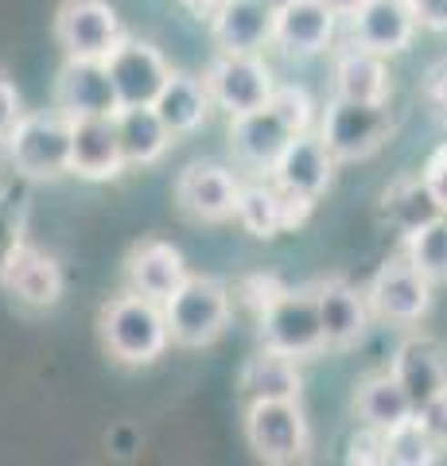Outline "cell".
<instances>
[{"label": "cell", "mask_w": 447, "mask_h": 466, "mask_svg": "<svg viewBox=\"0 0 447 466\" xmlns=\"http://www.w3.org/2000/svg\"><path fill=\"white\" fill-rule=\"evenodd\" d=\"M238 226L257 241H272L277 233L288 229V207H284V191L277 183H241L238 195Z\"/></svg>", "instance_id": "cell-28"}, {"label": "cell", "mask_w": 447, "mask_h": 466, "mask_svg": "<svg viewBox=\"0 0 447 466\" xmlns=\"http://www.w3.org/2000/svg\"><path fill=\"white\" fill-rule=\"evenodd\" d=\"M277 8L269 0H218L210 12V39L218 51L234 55H261L272 47Z\"/></svg>", "instance_id": "cell-14"}, {"label": "cell", "mask_w": 447, "mask_h": 466, "mask_svg": "<svg viewBox=\"0 0 447 466\" xmlns=\"http://www.w3.org/2000/svg\"><path fill=\"white\" fill-rule=\"evenodd\" d=\"M381 214L389 218V226H393L397 233H416L421 226L436 222L440 218V207L436 198L428 195V187L421 175H405V179H397L389 191L381 195Z\"/></svg>", "instance_id": "cell-29"}, {"label": "cell", "mask_w": 447, "mask_h": 466, "mask_svg": "<svg viewBox=\"0 0 447 466\" xmlns=\"http://www.w3.org/2000/svg\"><path fill=\"white\" fill-rule=\"evenodd\" d=\"M292 137L296 133L269 106L229 116V152H234V159L241 167L272 171V164L280 159V152L288 148Z\"/></svg>", "instance_id": "cell-19"}, {"label": "cell", "mask_w": 447, "mask_h": 466, "mask_svg": "<svg viewBox=\"0 0 447 466\" xmlns=\"http://www.w3.org/2000/svg\"><path fill=\"white\" fill-rule=\"evenodd\" d=\"M55 106L66 116H117L121 97L109 66L97 58H66L55 78Z\"/></svg>", "instance_id": "cell-12"}, {"label": "cell", "mask_w": 447, "mask_h": 466, "mask_svg": "<svg viewBox=\"0 0 447 466\" xmlns=\"http://www.w3.org/2000/svg\"><path fill=\"white\" fill-rule=\"evenodd\" d=\"M0 284H5L12 296H16L24 308H55V303L63 299L66 291V276L59 268V260L51 253L36 249V245H24V249L8 260L5 276H0Z\"/></svg>", "instance_id": "cell-20"}, {"label": "cell", "mask_w": 447, "mask_h": 466, "mask_svg": "<svg viewBox=\"0 0 447 466\" xmlns=\"http://www.w3.org/2000/svg\"><path fill=\"white\" fill-rule=\"evenodd\" d=\"M354 416L362 420L366 428L389 431V428H397L401 420L416 416V408L393 373H373L354 392Z\"/></svg>", "instance_id": "cell-27"}, {"label": "cell", "mask_w": 447, "mask_h": 466, "mask_svg": "<svg viewBox=\"0 0 447 466\" xmlns=\"http://www.w3.org/2000/svg\"><path fill=\"white\" fill-rule=\"evenodd\" d=\"M269 5H272V8H284V5H288V0H269Z\"/></svg>", "instance_id": "cell-44"}, {"label": "cell", "mask_w": 447, "mask_h": 466, "mask_svg": "<svg viewBox=\"0 0 447 466\" xmlns=\"http://www.w3.org/2000/svg\"><path fill=\"white\" fill-rule=\"evenodd\" d=\"M440 459V447L432 443V435L416 416L401 420L397 428L385 431V462L393 466H432Z\"/></svg>", "instance_id": "cell-31"}, {"label": "cell", "mask_w": 447, "mask_h": 466, "mask_svg": "<svg viewBox=\"0 0 447 466\" xmlns=\"http://www.w3.org/2000/svg\"><path fill=\"white\" fill-rule=\"evenodd\" d=\"M412 12L428 32H447V0H412Z\"/></svg>", "instance_id": "cell-40"}, {"label": "cell", "mask_w": 447, "mask_h": 466, "mask_svg": "<svg viewBox=\"0 0 447 466\" xmlns=\"http://www.w3.org/2000/svg\"><path fill=\"white\" fill-rule=\"evenodd\" d=\"M179 5H187L191 12H207V16H210V12L218 8V0H179Z\"/></svg>", "instance_id": "cell-42"}, {"label": "cell", "mask_w": 447, "mask_h": 466, "mask_svg": "<svg viewBox=\"0 0 447 466\" xmlns=\"http://www.w3.org/2000/svg\"><path fill=\"white\" fill-rule=\"evenodd\" d=\"M346 462H362V466L385 462V431L362 424V431H358L350 440V447H346Z\"/></svg>", "instance_id": "cell-35"}, {"label": "cell", "mask_w": 447, "mask_h": 466, "mask_svg": "<svg viewBox=\"0 0 447 466\" xmlns=\"http://www.w3.org/2000/svg\"><path fill=\"white\" fill-rule=\"evenodd\" d=\"M125 152L117 140L113 116H75V140H70V175L90 183L117 179L125 171Z\"/></svg>", "instance_id": "cell-17"}, {"label": "cell", "mask_w": 447, "mask_h": 466, "mask_svg": "<svg viewBox=\"0 0 447 466\" xmlns=\"http://www.w3.org/2000/svg\"><path fill=\"white\" fill-rule=\"evenodd\" d=\"M70 140H75V116H66L59 106L24 113L5 137L8 164L24 183L59 179V175H70Z\"/></svg>", "instance_id": "cell-2"}, {"label": "cell", "mask_w": 447, "mask_h": 466, "mask_svg": "<svg viewBox=\"0 0 447 466\" xmlns=\"http://www.w3.org/2000/svg\"><path fill=\"white\" fill-rule=\"evenodd\" d=\"M55 39L66 58H97L106 63L125 39L121 16L109 0H66L55 16Z\"/></svg>", "instance_id": "cell-9"}, {"label": "cell", "mask_w": 447, "mask_h": 466, "mask_svg": "<svg viewBox=\"0 0 447 466\" xmlns=\"http://www.w3.org/2000/svg\"><path fill=\"white\" fill-rule=\"evenodd\" d=\"M280 291H284V284L277 280V276H245V280L238 284V299L245 303V311H249L253 319H261Z\"/></svg>", "instance_id": "cell-34"}, {"label": "cell", "mask_w": 447, "mask_h": 466, "mask_svg": "<svg viewBox=\"0 0 447 466\" xmlns=\"http://www.w3.org/2000/svg\"><path fill=\"white\" fill-rule=\"evenodd\" d=\"M339 12H330L323 0H288L277 8V27H272V43L292 55V58H311L323 55L339 32Z\"/></svg>", "instance_id": "cell-16"}, {"label": "cell", "mask_w": 447, "mask_h": 466, "mask_svg": "<svg viewBox=\"0 0 447 466\" xmlns=\"http://www.w3.org/2000/svg\"><path fill=\"white\" fill-rule=\"evenodd\" d=\"M152 106H156V113L164 116V125H168L176 137H191V133H198V128L210 121L214 97H210V90H207V78L176 75V70H171L168 86L160 90V97H156Z\"/></svg>", "instance_id": "cell-25"}, {"label": "cell", "mask_w": 447, "mask_h": 466, "mask_svg": "<svg viewBox=\"0 0 447 466\" xmlns=\"http://www.w3.org/2000/svg\"><path fill=\"white\" fill-rule=\"evenodd\" d=\"M432 288L436 284H432L409 257H393L373 272L366 299H370V311L385 319V323L412 327L432 311Z\"/></svg>", "instance_id": "cell-8"}, {"label": "cell", "mask_w": 447, "mask_h": 466, "mask_svg": "<svg viewBox=\"0 0 447 466\" xmlns=\"http://www.w3.org/2000/svg\"><path fill=\"white\" fill-rule=\"evenodd\" d=\"M323 5H327L330 12H339V16H346V20H350V16H354V12H358V8H362V5H366V0H323Z\"/></svg>", "instance_id": "cell-41"}, {"label": "cell", "mask_w": 447, "mask_h": 466, "mask_svg": "<svg viewBox=\"0 0 447 466\" xmlns=\"http://www.w3.org/2000/svg\"><path fill=\"white\" fill-rule=\"evenodd\" d=\"M171 342L183 350H203L222 339L234 315V296L214 276H187V284L164 303Z\"/></svg>", "instance_id": "cell-3"}, {"label": "cell", "mask_w": 447, "mask_h": 466, "mask_svg": "<svg viewBox=\"0 0 447 466\" xmlns=\"http://www.w3.org/2000/svg\"><path fill=\"white\" fill-rule=\"evenodd\" d=\"M113 443H117V447H121V451H117V455H128V431H125V428H121L117 435H113Z\"/></svg>", "instance_id": "cell-43"}, {"label": "cell", "mask_w": 447, "mask_h": 466, "mask_svg": "<svg viewBox=\"0 0 447 466\" xmlns=\"http://www.w3.org/2000/svg\"><path fill=\"white\" fill-rule=\"evenodd\" d=\"M421 179H424V187H428V195L436 198L440 214H447V144L428 156V164H424V171H421Z\"/></svg>", "instance_id": "cell-36"}, {"label": "cell", "mask_w": 447, "mask_h": 466, "mask_svg": "<svg viewBox=\"0 0 447 466\" xmlns=\"http://www.w3.org/2000/svg\"><path fill=\"white\" fill-rule=\"evenodd\" d=\"M187 260L171 241H140L128 253V288L156 303H168L187 284Z\"/></svg>", "instance_id": "cell-22"}, {"label": "cell", "mask_w": 447, "mask_h": 466, "mask_svg": "<svg viewBox=\"0 0 447 466\" xmlns=\"http://www.w3.org/2000/svg\"><path fill=\"white\" fill-rule=\"evenodd\" d=\"M102 342L109 358H117L121 366H152L171 346L164 303L140 296L133 288L125 296L109 299L102 311Z\"/></svg>", "instance_id": "cell-1"}, {"label": "cell", "mask_w": 447, "mask_h": 466, "mask_svg": "<svg viewBox=\"0 0 447 466\" xmlns=\"http://www.w3.org/2000/svg\"><path fill=\"white\" fill-rule=\"evenodd\" d=\"M424 106L432 109V116H436L440 125H447V58L428 70V78H424Z\"/></svg>", "instance_id": "cell-38"}, {"label": "cell", "mask_w": 447, "mask_h": 466, "mask_svg": "<svg viewBox=\"0 0 447 466\" xmlns=\"http://www.w3.org/2000/svg\"><path fill=\"white\" fill-rule=\"evenodd\" d=\"M405 257L432 284H447V214L405 238Z\"/></svg>", "instance_id": "cell-30"}, {"label": "cell", "mask_w": 447, "mask_h": 466, "mask_svg": "<svg viewBox=\"0 0 447 466\" xmlns=\"http://www.w3.org/2000/svg\"><path fill=\"white\" fill-rule=\"evenodd\" d=\"M106 66H109L113 86H117L121 106H152L171 78L168 58L156 51L152 43L133 39V35H125L117 47H113Z\"/></svg>", "instance_id": "cell-11"}, {"label": "cell", "mask_w": 447, "mask_h": 466, "mask_svg": "<svg viewBox=\"0 0 447 466\" xmlns=\"http://www.w3.org/2000/svg\"><path fill=\"white\" fill-rule=\"evenodd\" d=\"M257 339L265 350H277L288 358H315L327 350L323 323H320V296L311 288H284L272 308L257 319Z\"/></svg>", "instance_id": "cell-4"}, {"label": "cell", "mask_w": 447, "mask_h": 466, "mask_svg": "<svg viewBox=\"0 0 447 466\" xmlns=\"http://www.w3.org/2000/svg\"><path fill=\"white\" fill-rule=\"evenodd\" d=\"M241 179L222 164H187L176 179V202L191 222H226L238 210Z\"/></svg>", "instance_id": "cell-10"}, {"label": "cell", "mask_w": 447, "mask_h": 466, "mask_svg": "<svg viewBox=\"0 0 447 466\" xmlns=\"http://www.w3.org/2000/svg\"><path fill=\"white\" fill-rule=\"evenodd\" d=\"M269 109L292 128V133H311L315 128V101L304 86H277L269 97Z\"/></svg>", "instance_id": "cell-33"}, {"label": "cell", "mask_w": 447, "mask_h": 466, "mask_svg": "<svg viewBox=\"0 0 447 466\" xmlns=\"http://www.w3.org/2000/svg\"><path fill=\"white\" fill-rule=\"evenodd\" d=\"M416 27L412 0H366L350 16V43L389 58L412 47Z\"/></svg>", "instance_id": "cell-15"}, {"label": "cell", "mask_w": 447, "mask_h": 466, "mask_svg": "<svg viewBox=\"0 0 447 466\" xmlns=\"http://www.w3.org/2000/svg\"><path fill=\"white\" fill-rule=\"evenodd\" d=\"M203 78H207V90L214 97V109H222L226 116L269 106L272 90H277V78H272V70L261 55L218 51Z\"/></svg>", "instance_id": "cell-7"}, {"label": "cell", "mask_w": 447, "mask_h": 466, "mask_svg": "<svg viewBox=\"0 0 447 466\" xmlns=\"http://www.w3.org/2000/svg\"><path fill=\"white\" fill-rule=\"evenodd\" d=\"M416 420H421L424 431L432 435V443L447 451V392H440V397H432L428 404L416 408Z\"/></svg>", "instance_id": "cell-37"}, {"label": "cell", "mask_w": 447, "mask_h": 466, "mask_svg": "<svg viewBox=\"0 0 447 466\" xmlns=\"http://www.w3.org/2000/svg\"><path fill=\"white\" fill-rule=\"evenodd\" d=\"M320 137L327 140V148L335 152L339 164H354L366 159L393 137V113L385 106H370V101H346L330 97L327 109L320 116Z\"/></svg>", "instance_id": "cell-5"}, {"label": "cell", "mask_w": 447, "mask_h": 466, "mask_svg": "<svg viewBox=\"0 0 447 466\" xmlns=\"http://www.w3.org/2000/svg\"><path fill=\"white\" fill-rule=\"evenodd\" d=\"M389 94H393V75H389L385 55L354 47V43L335 55V97L385 106Z\"/></svg>", "instance_id": "cell-23"}, {"label": "cell", "mask_w": 447, "mask_h": 466, "mask_svg": "<svg viewBox=\"0 0 447 466\" xmlns=\"http://www.w3.org/2000/svg\"><path fill=\"white\" fill-rule=\"evenodd\" d=\"M24 229H27V191L16 183L0 187V276L8 260L24 249Z\"/></svg>", "instance_id": "cell-32"}, {"label": "cell", "mask_w": 447, "mask_h": 466, "mask_svg": "<svg viewBox=\"0 0 447 466\" xmlns=\"http://www.w3.org/2000/svg\"><path fill=\"white\" fill-rule=\"evenodd\" d=\"M245 440L265 462H300L311 447L308 420L300 400H249L245 404Z\"/></svg>", "instance_id": "cell-6"}, {"label": "cell", "mask_w": 447, "mask_h": 466, "mask_svg": "<svg viewBox=\"0 0 447 466\" xmlns=\"http://www.w3.org/2000/svg\"><path fill=\"white\" fill-rule=\"evenodd\" d=\"M238 389H241L245 404H249V400H300L304 377H300L296 358L277 354V350L261 346V354L249 358L241 366Z\"/></svg>", "instance_id": "cell-26"}, {"label": "cell", "mask_w": 447, "mask_h": 466, "mask_svg": "<svg viewBox=\"0 0 447 466\" xmlns=\"http://www.w3.org/2000/svg\"><path fill=\"white\" fill-rule=\"evenodd\" d=\"M389 373L409 392L412 408H421L432 397L447 392V350H443V342L428 339V334H409V339L397 346Z\"/></svg>", "instance_id": "cell-18"}, {"label": "cell", "mask_w": 447, "mask_h": 466, "mask_svg": "<svg viewBox=\"0 0 447 466\" xmlns=\"http://www.w3.org/2000/svg\"><path fill=\"white\" fill-rule=\"evenodd\" d=\"M113 121H117V140H121L128 167L160 164L171 148V140H176V133L164 125V116L156 113V106H121Z\"/></svg>", "instance_id": "cell-24"}, {"label": "cell", "mask_w": 447, "mask_h": 466, "mask_svg": "<svg viewBox=\"0 0 447 466\" xmlns=\"http://www.w3.org/2000/svg\"><path fill=\"white\" fill-rule=\"evenodd\" d=\"M315 296H320V323H323L327 350H346L362 339L373 315L366 291H358L346 280H323L315 284Z\"/></svg>", "instance_id": "cell-21"}, {"label": "cell", "mask_w": 447, "mask_h": 466, "mask_svg": "<svg viewBox=\"0 0 447 466\" xmlns=\"http://www.w3.org/2000/svg\"><path fill=\"white\" fill-rule=\"evenodd\" d=\"M24 116L20 109V94H16V86H12V78L0 70V140H5L12 128H16V121Z\"/></svg>", "instance_id": "cell-39"}, {"label": "cell", "mask_w": 447, "mask_h": 466, "mask_svg": "<svg viewBox=\"0 0 447 466\" xmlns=\"http://www.w3.org/2000/svg\"><path fill=\"white\" fill-rule=\"evenodd\" d=\"M335 167H339V159L327 148V140L320 133H296L269 175L280 191L304 195L315 202L320 195H327L330 179H335Z\"/></svg>", "instance_id": "cell-13"}]
</instances>
